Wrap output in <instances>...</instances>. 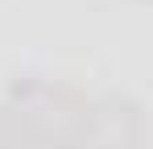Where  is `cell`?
Masks as SVG:
<instances>
[{
	"label": "cell",
	"mask_w": 153,
	"mask_h": 149,
	"mask_svg": "<svg viewBox=\"0 0 153 149\" xmlns=\"http://www.w3.org/2000/svg\"><path fill=\"white\" fill-rule=\"evenodd\" d=\"M87 104L71 83H17L0 104V149H83Z\"/></svg>",
	"instance_id": "obj_1"
},
{
	"label": "cell",
	"mask_w": 153,
	"mask_h": 149,
	"mask_svg": "<svg viewBox=\"0 0 153 149\" xmlns=\"http://www.w3.org/2000/svg\"><path fill=\"white\" fill-rule=\"evenodd\" d=\"M83 149H145V104L124 91L91 99Z\"/></svg>",
	"instance_id": "obj_2"
},
{
	"label": "cell",
	"mask_w": 153,
	"mask_h": 149,
	"mask_svg": "<svg viewBox=\"0 0 153 149\" xmlns=\"http://www.w3.org/2000/svg\"><path fill=\"white\" fill-rule=\"evenodd\" d=\"M137 4H145V0H137Z\"/></svg>",
	"instance_id": "obj_3"
}]
</instances>
